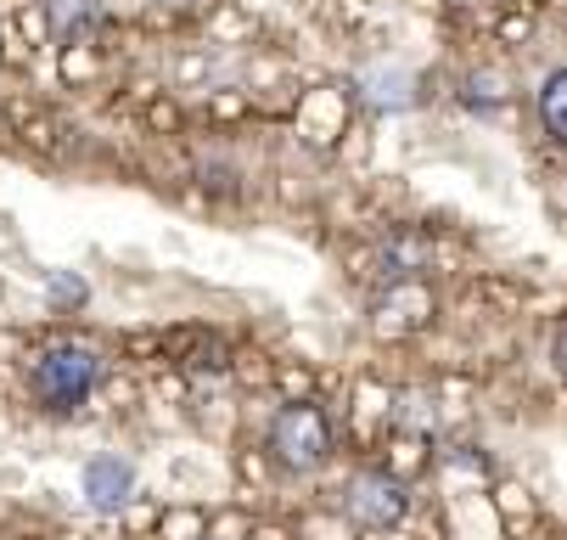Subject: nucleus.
<instances>
[{"mask_svg": "<svg viewBox=\"0 0 567 540\" xmlns=\"http://www.w3.org/2000/svg\"><path fill=\"white\" fill-rule=\"evenodd\" d=\"M96 377H102V360L85 344H56L34 360V395L51 411H79L96 395Z\"/></svg>", "mask_w": 567, "mask_h": 540, "instance_id": "nucleus-1", "label": "nucleus"}, {"mask_svg": "<svg viewBox=\"0 0 567 540\" xmlns=\"http://www.w3.org/2000/svg\"><path fill=\"white\" fill-rule=\"evenodd\" d=\"M270 450L287 473H315V468H327L332 461V422L320 406L298 400L287 406L276 422H270Z\"/></svg>", "mask_w": 567, "mask_h": 540, "instance_id": "nucleus-2", "label": "nucleus"}, {"mask_svg": "<svg viewBox=\"0 0 567 540\" xmlns=\"http://www.w3.org/2000/svg\"><path fill=\"white\" fill-rule=\"evenodd\" d=\"M404 507H411V496H404V485L388 479V473H360L349 485V496H343V512L360 529H393L404 518Z\"/></svg>", "mask_w": 567, "mask_h": 540, "instance_id": "nucleus-3", "label": "nucleus"}, {"mask_svg": "<svg viewBox=\"0 0 567 540\" xmlns=\"http://www.w3.org/2000/svg\"><path fill=\"white\" fill-rule=\"evenodd\" d=\"M130 496H135V468L124 456H91L85 461V501L96 507V512H118V507H130Z\"/></svg>", "mask_w": 567, "mask_h": 540, "instance_id": "nucleus-4", "label": "nucleus"}, {"mask_svg": "<svg viewBox=\"0 0 567 540\" xmlns=\"http://www.w3.org/2000/svg\"><path fill=\"white\" fill-rule=\"evenodd\" d=\"M45 18H51V34L62 45H79V40L96 29L102 7H96V0H45Z\"/></svg>", "mask_w": 567, "mask_h": 540, "instance_id": "nucleus-5", "label": "nucleus"}, {"mask_svg": "<svg viewBox=\"0 0 567 540\" xmlns=\"http://www.w3.org/2000/svg\"><path fill=\"white\" fill-rule=\"evenodd\" d=\"M539 119H545V135L550 141H567V73H545L539 85Z\"/></svg>", "mask_w": 567, "mask_h": 540, "instance_id": "nucleus-6", "label": "nucleus"}, {"mask_svg": "<svg viewBox=\"0 0 567 540\" xmlns=\"http://www.w3.org/2000/svg\"><path fill=\"white\" fill-rule=\"evenodd\" d=\"M416 80H411V73H371V80H365V102L371 108H388V113H399V108H411L416 102V91H411Z\"/></svg>", "mask_w": 567, "mask_h": 540, "instance_id": "nucleus-7", "label": "nucleus"}, {"mask_svg": "<svg viewBox=\"0 0 567 540\" xmlns=\"http://www.w3.org/2000/svg\"><path fill=\"white\" fill-rule=\"evenodd\" d=\"M51 298H56V304H85L91 287L79 282V276H62V271H56V276H51Z\"/></svg>", "mask_w": 567, "mask_h": 540, "instance_id": "nucleus-8", "label": "nucleus"}]
</instances>
